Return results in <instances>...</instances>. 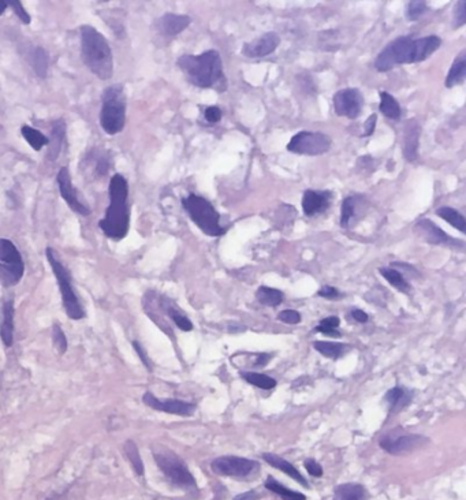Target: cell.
<instances>
[{"label":"cell","mask_w":466,"mask_h":500,"mask_svg":"<svg viewBox=\"0 0 466 500\" xmlns=\"http://www.w3.org/2000/svg\"><path fill=\"white\" fill-rule=\"evenodd\" d=\"M441 44L438 36L413 39L402 36L391 41L375 59V69L381 73L392 70L399 64L418 63L432 55Z\"/></svg>","instance_id":"6da1fadb"},{"label":"cell","mask_w":466,"mask_h":500,"mask_svg":"<svg viewBox=\"0 0 466 500\" xmlns=\"http://www.w3.org/2000/svg\"><path fill=\"white\" fill-rule=\"evenodd\" d=\"M109 207L104 218L99 222L103 234L112 241L126 238L130 228L129 183L121 174H114L109 185Z\"/></svg>","instance_id":"7a4b0ae2"},{"label":"cell","mask_w":466,"mask_h":500,"mask_svg":"<svg viewBox=\"0 0 466 500\" xmlns=\"http://www.w3.org/2000/svg\"><path fill=\"white\" fill-rule=\"evenodd\" d=\"M189 83L201 89H227V80L223 73V63L219 53L215 50L205 51L200 55H182L177 60Z\"/></svg>","instance_id":"3957f363"},{"label":"cell","mask_w":466,"mask_h":500,"mask_svg":"<svg viewBox=\"0 0 466 500\" xmlns=\"http://www.w3.org/2000/svg\"><path fill=\"white\" fill-rule=\"evenodd\" d=\"M83 64L100 80H110L114 74L112 50L104 34L90 25L80 28Z\"/></svg>","instance_id":"277c9868"},{"label":"cell","mask_w":466,"mask_h":500,"mask_svg":"<svg viewBox=\"0 0 466 500\" xmlns=\"http://www.w3.org/2000/svg\"><path fill=\"white\" fill-rule=\"evenodd\" d=\"M126 92L122 83H114L104 89L99 122L106 134L116 136L123 132L126 125Z\"/></svg>","instance_id":"5b68a950"},{"label":"cell","mask_w":466,"mask_h":500,"mask_svg":"<svg viewBox=\"0 0 466 500\" xmlns=\"http://www.w3.org/2000/svg\"><path fill=\"white\" fill-rule=\"evenodd\" d=\"M152 454L156 465L165 474V478L174 487L184 489L186 492H197V482L186 464L170 448L165 445H152Z\"/></svg>","instance_id":"8992f818"},{"label":"cell","mask_w":466,"mask_h":500,"mask_svg":"<svg viewBox=\"0 0 466 500\" xmlns=\"http://www.w3.org/2000/svg\"><path fill=\"white\" fill-rule=\"evenodd\" d=\"M46 256L47 260L51 265V270L55 275L59 290H60V296H62V304L64 307L66 314L71 319V320H83L85 317V309L83 304L76 293V289L73 286V279L71 274L69 271V268L64 267V264L60 261L56 250L53 248H47L46 249Z\"/></svg>","instance_id":"52a82bcc"},{"label":"cell","mask_w":466,"mask_h":500,"mask_svg":"<svg viewBox=\"0 0 466 500\" xmlns=\"http://www.w3.org/2000/svg\"><path fill=\"white\" fill-rule=\"evenodd\" d=\"M182 207L192 219V222L210 237H221L226 234L227 227L220 224L219 212L204 197L191 193L182 198Z\"/></svg>","instance_id":"ba28073f"},{"label":"cell","mask_w":466,"mask_h":500,"mask_svg":"<svg viewBox=\"0 0 466 500\" xmlns=\"http://www.w3.org/2000/svg\"><path fill=\"white\" fill-rule=\"evenodd\" d=\"M25 264L17 246L6 238H0V284L6 289L21 282Z\"/></svg>","instance_id":"9c48e42d"},{"label":"cell","mask_w":466,"mask_h":500,"mask_svg":"<svg viewBox=\"0 0 466 500\" xmlns=\"http://www.w3.org/2000/svg\"><path fill=\"white\" fill-rule=\"evenodd\" d=\"M332 139L320 132H300L293 136L287 144V151L296 155L319 156L327 153Z\"/></svg>","instance_id":"30bf717a"},{"label":"cell","mask_w":466,"mask_h":500,"mask_svg":"<svg viewBox=\"0 0 466 500\" xmlns=\"http://www.w3.org/2000/svg\"><path fill=\"white\" fill-rule=\"evenodd\" d=\"M211 469L215 474L223 477L247 478L260 469V465L256 461L244 457L223 455L211 462Z\"/></svg>","instance_id":"8fae6325"},{"label":"cell","mask_w":466,"mask_h":500,"mask_svg":"<svg viewBox=\"0 0 466 500\" xmlns=\"http://www.w3.org/2000/svg\"><path fill=\"white\" fill-rule=\"evenodd\" d=\"M428 442H430L428 438L418 433H402V435L390 433L381 439L379 445L385 452L391 455H402V454L413 452L428 445Z\"/></svg>","instance_id":"7c38bea8"},{"label":"cell","mask_w":466,"mask_h":500,"mask_svg":"<svg viewBox=\"0 0 466 500\" xmlns=\"http://www.w3.org/2000/svg\"><path fill=\"white\" fill-rule=\"evenodd\" d=\"M334 111L338 116L356 119L362 111L364 97L356 88H345L338 90L332 97Z\"/></svg>","instance_id":"4fadbf2b"},{"label":"cell","mask_w":466,"mask_h":500,"mask_svg":"<svg viewBox=\"0 0 466 500\" xmlns=\"http://www.w3.org/2000/svg\"><path fill=\"white\" fill-rule=\"evenodd\" d=\"M56 182H57V188H59L62 198L66 201V204L70 207V209L81 216H89L90 209L80 200L78 192L73 185L71 175H70V171L67 167H62L59 169Z\"/></svg>","instance_id":"5bb4252c"},{"label":"cell","mask_w":466,"mask_h":500,"mask_svg":"<svg viewBox=\"0 0 466 500\" xmlns=\"http://www.w3.org/2000/svg\"><path fill=\"white\" fill-rule=\"evenodd\" d=\"M142 402L153 410L163 412L168 415H175V416L191 417L196 412V405H193V403L178 401V399L160 401L152 392H145L142 395Z\"/></svg>","instance_id":"9a60e30c"},{"label":"cell","mask_w":466,"mask_h":500,"mask_svg":"<svg viewBox=\"0 0 466 500\" xmlns=\"http://www.w3.org/2000/svg\"><path fill=\"white\" fill-rule=\"evenodd\" d=\"M416 231L418 235L431 245H443V246H464V242L453 239L448 234H446L441 228L430 219H421L416 224Z\"/></svg>","instance_id":"2e32d148"},{"label":"cell","mask_w":466,"mask_h":500,"mask_svg":"<svg viewBox=\"0 0 466 500\" xmlns=\"http://www.w3.org/2000/svg\"><path fill=\"white\" fill-rule=\"evenodd\" d=\"M280 44V37L275 32H267L260 37L249 41L242 47V55L247 57H263L271 55Z\"/></svg>","instance_id":"e0dca14e"},{"label":"cell","mask_w":466,"mask_h":500,"mask_svg":"<svg viewBox=\"0 0 466 500\" xmlns=\"http://www.w3.org/2000/svg\"><path fill=\"white\" fill-rule=\"evenodd\" d=\"M332 193L326 190H306L302 195V211L306 216L323 214L329 208Z\"/></svg>","instance_id":"ac0fdd59"},{"label":"cell","mask_w":466,"mask_h":500,"mask_svg":"<svg viewBox=\"0 0 466 500\" xmlns=\"http://www.w3.org/2000/svg\"><path fill=\"white\" fill-rule=\"evenodd\" d=\"M14 300H4L0 307V339L6 347L14 343Z\"/></svg>","instance_id":"d6986e66"},{"label":"cell","mask_w":466,"mask_h":500,"mask_svg":"<svg viewBox=\"0 0 466 500\" xmlns=\"http://www.w3.org/2000/svg\"><path fill=\"white\" fill-rule=\"evenodd\" d=\"M191 22H192V20L188 15L167 13L160 18H158V21L155 22V27H156V30L163 36H177L188 28L191 25Z\"/></svg>","instance_id":"ffe728a7"},{"label":"cell","mask_w":466,"mask_h":500,"mask_svg":"<svg viewBox=\"0 0 466 500\" xmlns=\"http://www.w3.org/2000/svg\"><path fill=\"white\" fill-rule=\"evenodd\" d=\"M420 134H421V127L417 120L411 119L408 120L405 125V133H404V155L406 160L414 162L418 155V144H420Z\"/></svg>","instance_id":"44dd1931"},{"label":"cell","mask_w":466,"mask_h":500,"mask_svg":"<svg viewBox=\"0 0 466 500\" xmlns=\"http://www.w3.org/2000/svg\"><path fill=\"white\" fill-rule=\"evenodd\" d=\"M263 459H264L268 465H271L273 468H275V469H277V471L287 474L289 477H292L293 480H296L299 484H301L302 487L309 488V484H308L306 478H305L301 473L297 471V468L293 466L289 461L283 459L282 457H279V455H276V454H271V452L263 454Z\"/></svg>","instance_id":"7402d4cb"},{"label":"cell","mask_w":466,"mask_h":500,"mask_svg":"<svg viewBox=\"0 0 466 500\" xmlns=\"http://www.w3.org/2000/svg\"><path fill=\"white\" fill-rule=\"evenodd\" d=\"M332 500H368V491L357 482L341 484L334 489Z\"/></svg>","instance_id":"603a6c76"},{"label":"cell","mask_w":466,"mask_h":500,"mask_svg":"<svg viewBox=\"0 0 466 500\" xmlns=\"http://www.w3.org/2000/svg\"><path fill=\"white\" fill-rule=\"evenodd\" d=\"M66 139V123L63 119H57V120H54L53 122V126H51V137H50V151H48V159L51 160H56L60 151H62V146H63V142Z\"/></svg>","instance_id":"cb8c5ba5"},{"label":"cell","mask_w":466,"mask_h":500,"mask_svg":"<svg viewBox=\"0 0 466 500\" xmlns=\"http://www.w3.org/2000/svg\"><path fill=\"white\" fill-rule=\"evenodd\" d=\"M466 78V51L462 50L461 54L455 57L454 63L451 64L447 78H446V86L454 88L457 85L464 83Z\"/></svg>","instance_id":"d4e9b609"},{"label":"cell","mask_w":466,"mask_h":500,"mask_svg":"<svg viewBox=\"0 0 466 500\" xmlns=\"http://www.w3.org/2000/svg\"><path fill=\"white\" fill-rule=\"evenodd\" d=\"M160 306H162V309L170 316V319L175 323V326H177L179 330H182V331H185V333L192 331V321H191L182 312H179V309L174 305L170 300L162 297Z\"/></svg>","instance_id":"484cf974"},{"label":"cell","mask_w":466,"mask_h":500,"mask_svg":"<svg viewBox=\"0 0 466 500\" xmlns=\"http://www.w3.org/2000/svg\"><path fill=\"white\" fill-rule=\"evenodd\" d=\"M21 136L28 142L29 146L36 152H40L44 146H48L50 144V139L46 134H43L40 130L29 125L21 126Z\"/></svg>","instance_id":"4316f807"},{"label":"cell","mask_w":466,"mask_h":500,"mask_svg":"<svg viewBox=\"0 0 466 500\" xmlns=\"http://www.w3.org/2000/svg\"><path fill=\"white\" fill-rule=\"evenodd\" d=\"M29 62L34 70V73L44 78L48 73V66H50V55L48 53L41 48V47H36L32 50L30 53V57H29Z\"/></svg>","instance_id":"83f0119b"},{"label":"cell","mask_w":466,"mask_h":500,"mask_svg":"<svg viewBox=\"0 0 466 500\" xmlns=\"http://www.w3.org/2000/svg\"><path fill=\"white\" fill-rule=\"evenodd\" d=\"M264 487L268 491L276 494L277 496H280L283 500H306V496L303 494L286 488L283 484H280L277 480H275L273 475L267 477V480L264 482Z\"/></svg>","instance_id":"f1b7e54d"},{"label":"cell","mask_w":466,"mask_h":500,"mask_svg":"<svg viewBox=\"0 0 466 500\" xmlns=\"http://www.w3.org/2000/svg\"><path fill=\"white\" fill-rule=\"evenodd\" d=\"M256 300H257L261 305L275 307V306H279L283 303L285 294H283L280 290H277V289L261 286V287H259L257 291H256Z\"/></svg>","instance_id":"f546056e"},{"label":"cell","mask_w":466,"mask_h":500,"mask_svg":"<svg viewBox=\"0 0 466 500\" xmlns=\"http://www.w3.org/2000/svg\"><path fill=\"white\" fill-rule=\"evenodd\" d=\"M384 401L388 403V406L391 409H399V408H405L406 405H409L411 396L404 387L397 386V387L387 391V394L384 395Z\"/></svg>","instance_id":"4dcf8cb0"},{"label":"cell","mask_w":466,"mask_h":500,"mask_svg":"<svg viewBox=\"0 0 466 500\" xmlns=\"http://www.w3.org/2000/svg\"><path fill=\"white\" fill-rule=\"evenodd\" d=\"M437 215H438L440 219H443V221L450 223L453 227H455L460 232L465 234V218H464L462 214H460L457 209H454V208H451V207H441V208H439L438 211H437Z\"/></svg>","instance_id":"1f68e13d"},{"label":"cell","mask_w":466,"mask_h":500,"mask_svg":"<svg viewBox=\"0 0 466 500\" xmlns=\"http://www.w3.org/2000/svg\"><path fill=\"white\" fill-rule=\"evenodd\" d=\"M381 275L383 277L392 287H395L398 291L408 294L411 290V284L408 283V280L404 277V274H401L399 271L394 270V268H381L379 270Z\"/></svg>","instance_id":"d6a6232c"},{"label":"cell","mask_w":466,"mask_h":500,"mask_svg":"<svg viewBox=\"0 0 466 500\" xmlns=\"http://www.w3.org/2000/svg\"><path fill=\"white\" fill-rule=\"evenodd\" d=\"M381 111L385 118L397 120L401 118V106L395 97L387 92H381Z\"/></svg>","instance_id":"836d02e7"},{"label":"cell","mask_w":466,"mask_h":500,"mask_svg":"<svg viewBox=\"0 0 466 500\" xmlns=\"http://www.w3.org/2000/svg\"><path fill=\"white\" fill-rule=\"evenodd\" d=\"M313 347L324 357L331 360H338L345 352L346 346L342 343H335V342H323V340H316L313 343Z\"/></svg>","instance_id":"e575fe53"},{"label":"cell","mask_w":466,"mask_h":500,"mask_svg":"<svg viewBox=\"0 0 466 500\" xmlns=\"http://www.w3.org/2000/svg\"><path fill=\"white\" fill-rule=\"evenodd\" d=\"M241 376L247 383L252 386L261 389H273L276 387V380L264 375V373H257V372H241Z\"/></svg>","instance_id":"d590c367"},{"label":"cell","mask_w":466,"mask_h":500,"mask_svg":"<svg viewBox=\"0 0 466 500\" xmlns=\"http://www.w3.org/2000/svg\"><path fill=\"white\" fill-rule=\"evenodd\" d=\"M123 450H125V454L133 468L135 473L137 475H142L144 474V464H142V459H141V455H139V451H138V447L135 440H126L125 445H123Z\"/></svg>","instance_id":"8d00e7d4"},{"label":"cell","mask_w":466,"mask_h":500,"mask_svg":"<svg viewBox=\"0 0 466 500\" xmlns=\"http://www.w3.org/2000/svg\"><path fill=\"white\" fill-rule=\"evenodd\" d=\"M357 205H358V197L356 195H350L343 200L341 208V225L343 228L349 227L352 219L356 216Z\"/></svg>","instance_id":"74e56055"},{"label":"cell","mask_w":466,"mask_h":500,"mask_svg":"<svg viewBox=\"0 0 466 500\" xmlns=\"http://www.w3.org/2000/svg\"><path fill=\"white\" fill-rule=\"evenodd\" d=\"M339 326H341L339 317L329 316L320 321V324L316 327V331L323 333V335H327V336H332V338H341L342 333L338 331Z\"/></svg>","instance_id":"f35d334b"},{"label":"cell","mask_w":466,"mask_h":500,"mask_svg":"<svg viewBox=\"0 0 466 500\" xmlns=\"http://www.w3.org/2000/svg\"><path fill=\"white\" fill-rule=\"evenodd\" d=\"M428 10L427 3L421 0H413L409 1L406 6V18L409 21H417L423 14H425Z\"/></svg>","instance_id":"ab89813d"},{"label":"cell","mask_w":466,"mask_h":500,"mask_svg":"<svg viewBox=\"0 0 466 500\" xmlns=\"http://www.w3.org/2000/svg\"><path fill=\"white\" fill-rule=\"evenodd\" d=\"M53 342H54V346H55L57 353L62 356L67 352V338L66 335L63 333L62 327L59 324H54L53 326Z\"/></svg>","instance_id":"60d3db41"},{"label":"cell","mask_w":466,"mask_h":500,"mask_svg":"<svg viewBox=\"0 0 466 500\" xmlns=\"http://www.w3.org/2000/svg\"><path fill=\"white\" fill-rule=\"evenodd\" d=\"M8 6L13 8V11L15 13V15L18 17V20L24 24V25H29L32 18L29 15L28 11L25 10L24 4L20 1V0H8Z\"/></svg>","instance_id":"b9f144b4"},{"label":"cell","mask_w":466,"mask_h":500,"mask_svg":"<svg viewBox=\"0 0 466 500\" xmlns=\"http://www.w3.org/2000/svg\"><path fill=\"white\" fill-rule=\"evenodd\" d=\"M277 320H280L285 324L296 326L301 321V314L294 309H285L277 314Z\"/></svg>","instance_id":"7bdbcfd3"},{"label":"cell","mask_w":466,"mask_h":500,"mask_svg":"<svg viewBox=\"0 0 466 500\" xmlns=\"http://www.w3.org/2000/svg\"><path fill=\"white\" fill-rule=\"evenodd\" d=\"M466 22V3L464 0L458 1L454 7V28H461Z\"/></svg>","instance_id":"ee69618b"},{"label":"cell","mask_w":466,"mask_h":500,"mask_svg":"<svg viewBox=\"0 0 466 500\" xmlns=\"http://www.w3.org/2000/svg\"><path fill=\"white\" fill-rule=\"evenodd\" d=\"M132 346H133V349L136 350V353H137V356L139 357L141 362L144 363V366H145L149 372H152V363H151V360H149V357H148L146 350L144 349V346H142L138 340H133V342H132Z\"/></svg>","instance_id":"f6af8a7d"},{"label":"cell","mask_w":466,"mask_h":500,"mask_svg":"<svg viewBox=\"0 0 466 500\" xmlns=\"http://www.w3.org/2000/svg\"><path fill=\"white\" fill-rule=\"evenodd\" d=\"M305 469L308 473L313 477H322L323 475V468L320 466V464H317L315 459L309 458L305 461Z\"/></svg>","instance_id":"bcb514c9"},{"label":"cell","mask_w":466,"mask_h":500,"mask_svg":"<svg viewBox=\"0 0 466 500\" xmlns=\"http://www.w3.org/2000/svg\"><path fill=\"white\" fill-rule=\"evenodd\" d=\"M319 297H323L326 300H336L341 297V293L338 289L332 287V286H323L319 291H317Z\"/></svg>","instance_id":"7dc6e473"},{"label":"cell","mask_w":466,"mask_h":500,"mask_svg":"<svg viewBox=\"0 0 466 500\" xmlns=\"http://www.w3.org/2000/svg\"><path fill=\"white\" fill-rule=\"evenodd\" d=\"M204 116H205V120L210 122V123H218L220 119H221V111H220L219 107H207L205 111H204Z\"/></svg>","instance_id":"c3c4849f"},{"label":"cell","mask_w":466,"mask_h":500,"mask_svg":"<svg viewBox=\"0 0 466 500\" xmlns=\"http://www.w3.org/2000/svg\"><path fill=\"white\" fill-rule=\"evenodd\" d=\"M376 120H378V115L372 113L364 123V134L362 137H369L374 134L375 129H376Z\"/></svg>","instance_id":"681fc988"},{"label":"cell","mask_w":466,"mask_h":500,"mask_svg":"<svg viewBox=\"0 0 466 500\" xmlns=\"http://www.w3.org/2000/svg\"><path fill=\"white\" fill-rule=\"evenodd\" d=\"M352 317L356 320L357 323H362V324L369 320V316L361 309H353L352 310Z\"/></svg>","instance_id":"f907efd6"},{"label":"cell","mask_w":466,"mask_h":500,"mask_svg":"<svg viewBox=\"0 0 466 500\" xmlns=\"http://www.w3.org/2000/svg\"><path fill=\"white\" fill-rule=\"evenodd\" d=\"M259 498H260V495L256 491L252 489V491H247V492L237 495L233 500H257Z\"/></svg>","instance_id":"816d5d0a"},{"label":"cell","mask_w":466,"mask_h":500,"mask_svg":"<svg viewBox=\"0 0 466 500\" xmlns=\"http://www.w3.org/2000/svg\"><path fill=\"white\" fill-rule=\"evenodd\" d=\"M271 359H273V356H271V354L261 353V354H259V356H257V361L254 362V366H260V368H263V366H266V365H267V362L270 361Z\"/></svg>","instance_id":"f5cc1de1"},{"label":"cell","mask_w":466,"mask_h":500,"mask_svg":"<svg viewBox=\"0 0 466 500\" xmlns=\"http://www.w3.org/2000/svg\"><path fill=\"white\" fill-rule=\"evenodd\" d=\"M7 8H8V0H0V15H3Z\"/></svg>","instance_id":"db71d44e"}]
</instances>
